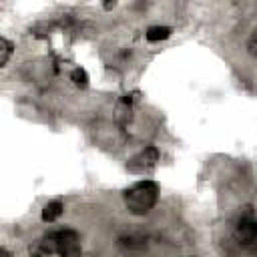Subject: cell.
I'll list each match as a JSON object with an SVG mask.
<instances>
[{"label":"cell","instance_id":"cell-6","mask_svg":"<svg viewBox=\"0 0 257 257\" xmlns=\"http://www.w3.org/2000/svg\"><path fill=\"white\" fill-rule=\"evenodd\" d=\"M171 34V28L169 26H151L147 30V40L155 42V40H165L167 36Z\"/></svg>","mask_w":257,"mask_h":257},{"label":"cell","instance_id":"cell-7","mask_svg":"<svg viewBox=\"0 0 257 257\" xmlns=\"http://www.w3.org/2000/svg\"><path fill=\"white\" fill-rule=\"evenodd\" d=\"M14 50V44L8 40V38H0V66H6L8 60H10V54Z\"/></svg>","mask_w":257,"mask_h":257},{"label":"cell","instance_id":"cell-8","mask_svg":"<svg viewBox=\"0 0 257 257\" xmlns=\"http://www.w3.org/2000/svg\"><path fill=\"white\" fill-rule=\"evenodd\" d=\"M72 80H74L76 86H86L88 76H86V72H84L82 68H74V70H72Z\"/></svg>","mask_w":257,"mask_h":257},{"label":"cell","instance_id":"cell-3","mask_svg":"<svg viewBox=\"0 0 257 257\" xmlns=\"http://www.w3.org/2000/svg\"><path fill=\"white\" fill-rule=\"evenodd\" d=\"M235 239L243 247H251L257 243V219L251 211H245L235 225Z\"/></svg>","mask_w":257,"mask_h":257},{"label":"cell","instance_id":"cell-1","mask_svg":"<svg viewBox=\"0 0 257 257\" xmlns=\"http://www.w3.org/2000/svg\"><path fill=\"white\" fill-rule=\"evenodd\" d=\"M60 255V257H80L82 245L80 237L72 229H60L54 233H48L42 237L34 247V257H46V255Z\"/></svg>","mask_w":257,"mask_h":257},{"label":"cell","instance_id":"cell-4","mask_svg":"<svg viewBox=\"0 0 257 257\" xmlns=\"http://www.w3.org/2000/svg\"><path fill=\"white\" fill-rule=\"evenodd\" d=\"M157 159H159V155H157L155 149H145V151H141L139 155H135V157L128 161V169L135 171V173L151 171L153 165L157 163Z\"/></svg>","mask_w":257,"mask_h":257},{"label":"cell","instance_id":"cell-2","mask_svg":"<svg viewBox=\"0 0 257 257\" xmlns=\"http://www.w3.org/2000/svg\"><path fill=\"white\" fill-rule=\"evenodd\" d=\"M159 199V187L153 181H139L124 191V205L133 215H147Z\"/></svg>","mask_w":257,"mask_h":257},{"label":"cell","instance_id":"cell-5","mask_svg":"<svg viewBox=\"0 0 257 257\" xmlns=\"http://www.w3.org/2000/svg\"><path fill=\"white\" fill-rule=\"evenodd\" d=\"M60 213H62V203L60 201H52L42 209V219L50 223V221H56L60 217Z\"/></svg>","mask_w":257,"mask_h":257}]
</instances>
